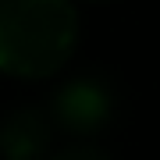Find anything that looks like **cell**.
Returning <instances> with one entry per match:
<instances>
[{"label": "cell", "mask_w": 160, "mask_h": 160, "mask_svg": "<svg viewBox=\"0 0 160 160\" xmlns=\"http://www.w3.org/2000/svg\"><path fill=\"white\" fill-rule=\"evenodd\" d=\"M50 160H110L103 149H96V146H86V142H78V146H64V149H57Z\"/></svg>", "instance_id": "cell-4"}, {"label": "cell", "mask_w": 160, "mask_h": 160, "mask_svg": "<svg viewBox=\"0 0 160 160\" xmlns=\"http://www.w3.org/2000/svg\"><path fill=\"white\" fill-rule=\"evenodd\" d=\"M46 121L39 118V110H14L11 118L4 121V153L11 160H32L39 149L46 146Z\"/></svg>", "instance_id": "cell-3"}, {"label": "cell", "mask_w": 160, "mask_h": 160, "mask_svg": "<svg viewBox=\"0 0 160 160\" xmlns=\"http://www.w3.org/2000/svg\"><path fill=\"white\" fill-rule=\"evenodd\" d=\"M110 107V96L103 92L96 82H71L68 89L57 96V110L71 128H92L100 125L103 114Z\"/></svg>", "instance_id": "cell-2"}, {"label": "cell", "mask_w": 160, "mask_h": 160, "mask_svg": "<svg viewBox=\"0 0 160 160\" xmlns=\"http://www.w3.org/2000/svg\"><path fill=\"white\" fill-rule=\"evenodd\" d=\"M78 14L68 0H7L0 4V64L22 78H43L71 57Z\"/></svg>", "instance_id": "cell-1"}]
</instances>
